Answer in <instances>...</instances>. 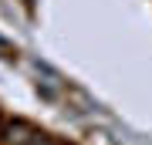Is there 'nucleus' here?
I'll return each instance as SVG.
<instances>
[{"label":"nucleus","instance_id":"obj_1","mask_svg":"<svg viewBox=\"0 0 152 145\" xmlns=\"http://www.w3.org/2000/svg\"><path fill=\"white\" fill-rule=\"evenodd\" d=\"M37 145H61V142H54V138H41Z\"/></svg>","mask_w":152,"mask_h":145}]
</instances>
